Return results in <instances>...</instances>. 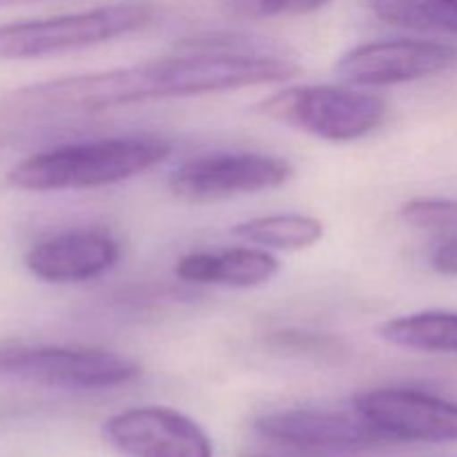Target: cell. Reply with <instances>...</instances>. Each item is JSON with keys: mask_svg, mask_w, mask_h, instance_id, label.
<instances>
[{"mask_svg": "<svg viewBox=\"0 0 457 457\" xmlns=\"http://www.w3.org/2000/svg\"><path fill=\"white\" fill-rule=\"evenodd\" d=\"M105 440L125 457H212L208 433L168 406H134L103 424Z\"/></svg>", "mask_w": 457, "mask_h": 457, "instance_id": "obj_9", "label": "cell"}, {"mask_svg": "<svg viewBox=\"0 0 457 457\" xmlns=\"http://www.w3.org/2000/svg\"><path fill=\"white\" fill-rule=\"evenodd\" d=\"M132 357L85 346H0V382L36 384L58 391H107L141 378Z\"/></svg>", "mask_w": 457, "mask_h": 457, "instance_id": "obj_5", "label": "cell"}, {"mask_svg": "<svg viewBox=\"0 0 457 457\" xmlns=\"http://www.w3.org/2000/svg\"><path fill=\"white\" fill-rule=\"evenodd\" d=\"M266 344L277 353L308 357L315 361H342L348 355V346L342 339L333 335L311 333V330H277L268 335Z\"/></svg>", "mask_w": 457, "mask_h": 457, "instance_id": "obj_16", "label": "cell"}, {"mask_svg": "<svg viewBox=\"0 0 457 457\" xmlns=\"http://www.w3.org/2000/svg\"><path fill=\"white\" fill-rule=\"evenodd\" d=\"M241 457H275V455H262V453H250V455H241Z\"/></svg>", "mask_w": 457, "mask_h": 457, "instance_id": "obj_21", "label": "cell"}, {"mask_svg": "<svg viewBox=\"0 0 457 457\" xmlns=\"http://www.w3.org/2000/svg\"><path fill=\"white\" fill-rule=\"evenodd\" d=\"M378 335L386 344L409 351L457 355V312L422 311L384 321Z\"/></svg>", "mask_w": 457, "mask_h": 457, "instance_id": "obj_13", "label": "cell"}, {"mask_svg": "<svg viewBox=\"0 0 457 457\" xmlns=\"http://www.w3.org/2000/svg\"><path fill=\"white\" fill-rule=\"evenodd\" d=\"M370 9L391 27L457 36V0H370Z\"/></svg>", "mask_w": 457, "mask_h": 457, "instance_id": "obj_15", "label": "cell"}, {"mask_svg": "<svg viewBox=\"0 0 457 457\" xmlns=\"http://www.w3.org/2000/svg\"><path fill=\"white\" fill-rule=\"evenodd\" d=\"M172 143L152 134L67 143L38 152L9 170L13 187L27 192L89 190L123 183L163 163Z\"/></svg>", "mask_w": 457, "mask_h": 457, "instance_id": "obj_2", "label": "cell"}, {"mask_svg": "<svg viewBox=\"0 0 457 457\" xmlns=\"http://www.w3.org/2000/svg\"><path fill=\"white\" fill-rule=\"evenodd\" d=\"M36 3H43V0H0V9L25 7V4H36Z\"/></svg>", "mask_w": 457, "mask_h": 457, "instance_id": "obj_20", "label": "cell"}, {"mask_svg": "<svg viewBox=\"0 0 457 457\" xmlns=\"http://www.w3.org/2000/svg\"><path fill=\"white\" fill-rule=\"evenodd\" d=\"M120 244L112 235L94 228L58 232L31 245L25 268L47 284H83L119 263Z\"/></svg>", "mask_w": 457, "mask_h": 457, "instance_id": "obj_11", "label": "cell"}, {"mask_svg": "<svg viewBox=\"0 0 457 457\" xmlns=\"http://www.w3.org/2000/svg\"><path fill=\"white\" fill-rule=\"evenodd\" d=\"M457 67V49L422 38H391L348 49L335 71L355 87H388L440 76Z\"/></svg>", "mask_w": 457, "mask_h": 457, "instance_id": "obj_7", "label": "cell"}, {"mask_svg": "<svg viewBox=\"0 0 457 457\" xmlns=\"http://www.w3.org/2000/svg\"><path fill=\"white\" fill-rule=\"evenodd\" d=\"M333 0H221L228 16L239 21H266V18L303 16L317 12Z\"/></svg>", "mask_w": 457, "mask_h": 457, "instance_id": "obj_18", "label": "cell"}, {"mask_svg": "<svg viewBox=\"0 0 457 457\" xmlns=\"http://www.w3.org/2000/svg\"><path fill=\"white\" fill-rule=\"evenodd\" d=\"M428 262H431L433 270L440 275L457 277V235L437 239L428 254Z\"/></svg>", "mask_w": 457, "mask_h": 457, "instance_id": "obj_19", "label": "cell"}, {"mask_svg": "<svg viewBox=\"0 0 457 457\" xmlns=\"http://www.w3.org/2000/svg\"><path fill=\"white\" fill-rule=\"evenodd\" d=\"M241 49V43L186 49L143 65L65 76L21 89L12 105L25 114H92L134 103L288 83L302 71L284 56Z\"/></svg>", "mask_w": 457, "mask_h": 457, "instance_id": "obj_1", "label": "cell"}, {"mask_svg": "<svg viewBox=\"0 0 457 457\" xmlns=\"http://www.w3.org/2000/svg\"><path fill=\"white\" fill-rule=\"evenodd\" d=\"M154 9L145 3H114L85 12L0 25V61H31L76 52L145 29Z\"/></svg>", "mask_w": 457, "mask_h": 457, "instance_id": "obj_3", "label": "cell"}, {"mask_svg": "<svg viewBox=\"0 0 457 457\" xmlns=\"http://www.w3.org/2000/svg\"><path fill=\"white\" fill-rule=\"evenodd\" d=\"M288 159L263 152H212L183 161L170 174V190L187 204H214L275 190L293 179Z\"/></svg>", "mask_w": 457, "mask_h": 457, "instance_id": "obj_6", "label": "cell"}, {"mask_svg": "<svg viewBox=\"0 0 457 457\" xmlns=\"http://www.w3.org/2000/svg\"><path fill=\"white\" fill-rule=\"evenodd\" d=\"M232 235L266 250H306L321 241L324 226L320 219L308 217V214L286 212L237 223L232 228Z\"/></svg>", "mask_w": 457, "mask_h": 457, "instance_id": "obj_14", "label": "cell"}, {"mask_svg": "<svg viewBox=\"0 0 457 457\" xmlns=\"http://www.w3.org/2000/svg\"><path fill=\"white\" fill-rule=\"evenodd\" d=\"M400 217L406 226L428 232L436 239L457 235V201L453 199H411L402 205Z\"/></svg>", "mask_w": 457, "mask_h": 457, "instance_id": "obj_17", "label": "cell"}, {"mask_svg": "<svg viewBox=\"0 0 457 457\" xmlns=\"http://www.w3.org/2000/svg\"><path fill=\"white\" fill-rule=\"evenodd\" d=\"M353 406L393 445L457 442V402L445 397L413 388H373L360 393Z\"/></svg>", "mask_w": 457, "mask_h": 457, "instance_id": "obj_8", "label": "cell"}, {"mask_svg": "<svg viewBox=\"0 0 457 457\" xmlns=\"http://www.w3.org/2000/svg\"><path fill=\"white\" fill-rule=\"evenodd\" d=\"M279 272V262L266 248H230L221 253L183 254L174 275L187 284H214L230 288H257Z\"/></svg>", "mask_w": 457, "mask_h": 457, "instance_id": "obj_12", "label": "cell"}, {"mask_svg": "<svg viewBox=\"0 0 457 457\" xmlns=\"http://www.w3.org/2000/svg\"><path fill=\"white\" fill-rule=\"evenodd\" d=\"M266 440L303 451H370L393 445L360 413L320 409H286L254 420Z\"/></svg>", "mask_w": 457, "mask_h": 457, "instance_id": "obj_10", "label": "cell"}, {"mask_svg": "<svg viewBox=\"0 0 457 457\" xmlns=\"http://www.w3.org/2000/svg\"><path fill=\"white\" fill-rule=\"evenodd\" d=\"M257 110L330 143L357 141L386 119L384 98L355 85H295L263 98Z\"/></svg>", "mask_w": 457, "mask_h": 457, "instance_id": "obj_4", "label": "cell"}]
</instances>
